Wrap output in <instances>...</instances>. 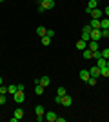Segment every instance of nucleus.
<instances>
[{"label": "nucleus", "mask_w": 109, "mask_h": 122, "mask_svg": "<svg viewBox=\"0 0 109 122\" xmlns=\"http://www.w3.org/2000/svg\"><path fill=\"white\" fill-rule=\"evenodd\" d=\"M53 7H55V0H42L40 5H38V11H40V13H44V11L53 9Z\"/></svg>", "instance_id": "obj_1"}, {"label": "nucleus", "mask_w": 109, "mask_h": 122, "mask_svg": "<svg viewBox=\"0 0 109 122\" xmlns=\"http://www.w3.org/2000/svg\"><path fill=\"white\" fill-rule=\"evenodd\" d=\"M91 25H84V29H82V40H85V42H89L91 40Z\"/></svg>", "instance_id": "obj_2"}, {"label": "nucleus", "mask_w": 109, "mask_h": 122, "mask_svg": "<svg viewBox=\"0 0 109 122\" xmlns=\"http://www.w3.org/2000/svg\"><path fill=\"white\" fill-rule=\"evenodd\" d=\"M13 100H15L16 104H20V102H24V100H26V93L22 91V89H18V91H16L15 95H13Z\"/></svg>", "instance_id": "obj_3"}, {"label": "nucleus", "mask_w": 109, "mask_h": 122, "mask_svg": "<svg viewBox=\"0 0 109 122\" xmlns=\"http://www.w3.org/2000/svg\"><path fill=\"white\" fill-rule=\"evenodd\" d=\"M100 38H102V29H93V31H91V40L98 42Z\"/></svg>", "instance_id": "obj_4"}, {"label": "nucleus", "mask_w": 109, "mask_h": 122, "mask_svg": "<svg viewBox=\"0 0 109 122\" xmlns=\"http://www.w3.org/2000/svg\"><path fill=\"white\" fill-rule=\"evenodd\" d=\"M89 75L95 76V78H98V76L102 75V69H100L98 66H95V67H91V69H89Z\"/></svg>", "instance_id": "obj_5"}, {"label": "nucleus", "mask_w": 109, "mask_h": 122, "mask_svg": "<svg viewBox=\"0 0 109 122\" xmlns=\"http://www.w3.org/2000/svg\"><path fill=\"white\" fill-rule=\"evenodd\" d=\"M95 7H98V2H96V0H89L87 2V7H85V13H91V9H95Z\"/></svg>", "instance_id": "obj_6"}, {"label": "nucleus", "mask_w": 109, "mask_h": 122, "mask_svg": "<svg viewBox=\"0 0 109 122\" xmlns=\"http://www.w3.org/2000/svg\"><path fill=\"white\" fill-rule=\"evenodd\" d=\"M89 15L93 16V18H102V15H104V11L98 9V7H95V9H91V13Z\"/></svg>", "instance_id": "obj_7"}, {"label": "nucleus", "mask_w": 109, "mask_h": 122, "mask_svg": "<svg viewBox=\"0 0 109 122\" xmlns=\"http://www.w3.org/2000/svg\"><path fill=\"white\" fill-rule=\"evenodd\" d=\"M44 117H46V120H49V122H55L58 115H57L55 111H46V115H44Z\"/></svg>", "instance_id": "obj_8"}, {"label": "nucleus", "mask_w": 109, "mask_h": 122, "mask_svg": "<svg viewBox=\"0 0 109 122\" xmlns=\"http://www.w3.org/2000/svg\"><path fill=\"white\" fill-rule=\"evenodd\" d=\"M89 25H91V29H102V24H100V18H93Z\"/></svg>", "instance_id": "obj_9"}, {"label": "nucleus", "mask_w": 109, "mask_h": 122, "mask_svg": "<svg viewBox=\"0 0 109 122\" xmlns=\"http://www.w3.org/2000/svg\"><path fill=\"white\" fill-rule=\"evenodd\" d=\"M60 104H62V106H71V104H73V98L66 93V95L62 97V102H60Z\"/></svg>", "instance_id": "obj_10"}, {"label": "nucleus", "mask_w": 109, "mask_h": 122, "mask_svg": "<svg viewBox=\"0 0 109 122\" xmlns=\"http://www.w3.org/2000/svg\"><path fill=\"white\" fill-rule=\"evenodd\" d=\"M78 76H80V80L87 82V80H89V76H91V75H89V69H82V71H80V75H78Z\"/></svg>", "instance_id": "obj_11"}, {"label": "nucleus", "mask_w": 109, "mask_h": 122, "mask_svg": "<svg viewBox=\"0 0 109 122\" xmlns=\"http://www.w3.org/2000/svg\"><path fill=\"white\" fill-rule=\"evenodd\" d=\"M13 117H15L16 120H20V118L24 117V109H22V107H16V109H15V113H13Z\"/></svg>", "instance_id": "obj_12"}, {"label": "nucleus", "mask_w": 109, "mask_h": 122, "mask_svg": "<svg viewBox=\"0 0 109 122\" xmlns=\"http://www.w3.org/2000/svg\"><path fill=\"white\" fill-rule=\"evenodd\" d=\"M49 82H51V78L47 75H44V76H40V86H44V87H47L49 86Z\"/></svg>", "instance_id": "obj_13"}, {"label": "nucleus", "mask_w": 109, "mask_h": 122, "mask_svg": "<svg viewBox=\"0 0 109 122\" xmlns=\"http://www.w3.org/2000/svg\"><path fill=\"white\" fill-rule=\"evenodd\" d=\"M46 33H47V29L44 27V25H38V27H36V35L40 36V38H42V36H46Z\"/></svg>", "instance_id": "obj_14"}, {"label": "nucleus", "mask_w": 109, "mask_h": 122, "mask_svg": "<svg viewBox=\"0 0 109 122\" xmlns=\"http://www.w3.org/2000/svg\"><path fill=\"white\" fill-rule=\"evenodd\" d=\"M35 113H36V117H44V115H46L44 106H36V107H35Z\"/></svg>", "instance_id": "obj_15"}, {"label": "nucleus", "mask_w": 109, "mask_h": 122, "mask_svg": "<svg viewBox=\"0 0 109 122\" xmlns=\"http://www.w3.org/2000/svg\"><path fill=\"white\" fill-rule=\"evenodd\" d=\"M85 47H87V42H85V40H82V38H80V40L76 42V49L84 51V49H85Z\"/></svg>", "instance_id": "obj_16"}, {"label": "nucleus", "mask_w": 109, "mask_h": 122, "mask_svg": "<svg viewBox=\"0 0 109 122\" xmlns=\"http://www.w3.org/2000/svg\"><path fill=\"white\" fill-rule=\"evenodd\" d=\"M18 91V86H15V84H11V86H7V93H9L11 97L15 95V93Z\"/></svg>", "instance_id": "obj_17"}, {"label": "nucleus", "mask_w": 109, "mask_h": 122, "mask_svg": "<svg viewBox=\"0 0 109 122\" xmlns=\"http://www.w3.org/2000/svg\"><path fill=\"white\" fill-rule=\"evenodd\" d=\"M96 60H98V67L100 69L107 66V58H104V56H100V58H96Z\"/></svg>", "instance_id": "obj_18"}, {"label": "nucleus", "mask_w": 109, "mask_h": 122, "mask_svg": "<svg viewBox=\"0 0 109 122\" xmlns=\"http://www.w3.org/2000/svg\"><path fill=\"white\" fill-rule=\"evenodd\" d=\"M100 24H102V29H109V18H100Z\"/></svg>", "instance_id": "obj_19"}, {"label": "nucleus", "mask_w": 109, "mask_h": 122, "mask_svg": "<svg viewBox=\"0 0 109 122\" xmlns=\"http://www.w3.org/2000/svg\"><path fill=\"white\" fill-rule=\"evenodd\" d=\"M84 58H87V60H89V58H93V51L85 47V49H84Z\"/></svg>", "instance_id": "obj_20"}, {"label": "nucleus", "mask_w": 109, "mask_h": 122, "mask_svg": "<svg viewBox=\"0 0 109 122\" xmlns=\"http://www.w3.org/2000/svg\"><path fill=\"white\" fill-rule=\"evenodd\" d=\"M51 40H53V38H49V36H42V46H49Z\"/></svg>", "instance_id": "obj_21"}, {"label": "nucleus", "mask_w": 109, "mask_h": 122, "mask_svg": "<svg viewBox=\"0 0 109 122\" xmlns=\"http://www.w3.org/2000/svg\"><path fill=\"white\" fill-rule=\"evenodd\" d=\"M35 93H36V95H42V93H44V86L36 84V87H35Z\"/></svg>", "instance_id": "obj_22"}, {"label": "nucleus", "mask_w": 109, "mask_h": 122, "mask_svg": "<svg viewBox=\"0 0 109 122\" xmlns=\"http://www.w3.org/2000/svg\"><path fill=\"white\" fill-rule=\"evenodd\" d=\"M66 93H67V91H66V87H58V89H57V95H58V97H64Z\"/></svg>", "instance_id": "obj_23"}, {"label": "nucleus", "mask_w": 109, "mask_h": 122, "mask_svg": "<svg viewBox=\"0 0 109 122\" xmlns=\"http://www.w3.org/2000/svg\"><path fill=\"white\" fill-rule=\"evenodd\" d=\"M100 53H102V56H104V58H107V60H109V47H105V49H102V51H100Z\"/></svg>", "instance_id": "obj_24"}, {"label": "nucleus", "mask_w": 109, "mask_h": 122, "mask_svg": "<svg viewBox=\"0 0 109 122\" xmlns=\"http://www.w3.org/2000/svg\"><path fill=\"white\" fill-rule=\"evenodd\" d=\"M87 84H89V86H96V78H95V76H89Z\"/></svg>", "instance_id": "obj_25"}, {"label": "nucleus", "mask_w": 109, "mask_h": 122, "mask_svg": "<svg viewBox=\"0 0 109 122\" xmlns=\"http://www.w3.org/2000/svg\"><path fill=\"white\" fill-rule=\"evenodd\" d=\"M102 76H109V66L102 67Z\"/></svg>", "instance_id": "obj_26"}, {"label": "nucleus", "mask_w": 109, "mask_h": 122, "mask_svg": "<svg viewBox=\"0 0 109 122\" xmlns=\"http://www.w3.org/2000/svg\"><path fill=\"white\" fill-rule=\"evenodd\" d=\"M46 36H49V38H55V31H53V29H47Z\"/></svg>", "instance_id": "obj_27"}, {"label": "nucleus", "mask_w": 109, "mask_h": 122, "mask_svg": "<svg viewBox=\"0 0 109 122\" xmlns=\"http://www.w3.org/2000/svg\"><path fill=\"white\" fill-rule=\"evenodd\" d=\"M109 36V29H102V38H107Z\"/></svg>", "instance_id": "obj_28"}, {"label": "nucleus", "mask_w": 109, "mask_h": 122, "mask_svg": "<svg viewBox=\"0 0 109 122\" xmlns=\"http://www.w3.org/2000/svg\"><path fill=\"white\" fill-rule=\"evenodd\" d=\"M7 93V87H4V86H0V95H5Z\"/></svg>", "instance_id": "obj_29"}, {"label": "nucleus", "mask_w": 109, "mask_h": 122, "mask_svg": "<svg viewBox=\"0 0 109 122\" xmlns=\"http://www.w3.org/2000/svg\"><path fill=\"white\" fill-rule=\"evenodd\" d=\"M5 104V95H0V106H4Z\"/></svg>", "instance_id": "obj_30"}, {"label": "nucleus", "mask_w": 109, "mask_h": 122, "mask_svg": "<svg viewBox=\"0 0 109 122\" xmlns=\"http://www.w3.org/2000/svg\"><path fill=\"white\" fill-rule=\"evenodd\" d=\"M55 102H57V104H60V102H62V97H58V95H57V97H55Z\"/></svg>", "instance_id": "obj_31"}, {"label": "nucleus", "mask_w": 109, "mask_h": 122, "mask_svg": "<svg viewBox=\"0 0 109 122\" xmlns=\"http://www.w3.org/2000/svg\"><path fill=\"white\" fill-rule=\"evenodd\" d=\"M104 15H105V16H107V18H109V5H107V7H105V9H104Z\"/></svg>", "instance_id": "obj_32"}, {"label": "nucleus", "mask_w": 109, "mask_h": 122, "mask_svg": "<svg viewBox=\"0 0 109 122\" xmlns=\"http://www.w3.org/2000/svg\"><path fill=\"white\" fill-rule=\"evenodd\" d=\"M2 82H4V80H2V76H0V86H2Z\"/></svg>", "instance_id": "obj_33"}, {"label": "nucleus", "mask_w": 109, "mask_h": 122, "mask_svg": "<svg viewBox=\"0 0 109 122\" xmlns=\"http://www.w3.org/2000/svg\"><path fill=\"white\" fill-rule=\"evenodd\" d=\"M0 2H4V0H0Z\"/></svg>", "instance_id": "obj_34"}, {"label": "nucleus", "mask_w": 109, "mask_h": 122, "mask_svg": "<svg viewBox=\"0 0 109 122\" xmlns=\"http://www.w3.org/2000/svg\"><path fill=\"white\" fill-rule=\"evenodd\" d=\"M96 2H100V0H96Z\"/></svg>", "instance_id": "obj_35"}]
</instances>
